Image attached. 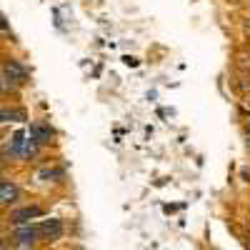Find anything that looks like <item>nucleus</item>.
Masks as SVG:
<instances>
[{"mask_svg": "<svg viewBox=\"0 0 250 250\" xmlns=\"http://www.w3.org/2000/svg\"><path fill=\"white\" fill-rule=\"evenodd\" d=\"M53 178H60V170H55V168H45V170H40V173H38V180H53Z\"/></svg>", "mask_w": 250, "mask_h": 250, "instance_id": "obj_8", "label": "nucleus"}, {"mask_svg": "<svg viewBox=\"0 0 250 250\" xmlns=\"http://www.w3.org/2000/svg\"><path fill=\"white\" fill-rule=\"evenodd\" d=\"M43 215H45L43 208L28 205V208H20V210H13L10 213V223L13 225H28L30 220H38V218H43Z\"/></svg>", "mask_w": 250, "mask_h": 250, "instance_id": "obj_1", "label": "nucleus"}, {"mask_svg": "<svg viewBox=\"0 0 250 250\" xmlns=\"http://www.w3.org/2000/svg\"><path fill=\"white\" fill-rule=\"evenodd\" d=\"M38 145H45V143H50L53 140V128L48 123H43V120H35L33 125H30V133H28Z\"/></svg>", "mask_w": 250, "mask_h": 250, "instance_id": "obj_5", "label": "nucleus"}, {"mask_svg": "<svg viewBox=\"0 0 250 250\" xmlns=\"http://www.w3.org/2000/svg\"><path fill=\"white\" fill-rule=\"evenodd\" d=\"M3 78L8 80V83H15V85H23V83L28 80V70L20 65L18 60H5V65H3Z\"/></svg>", "mask_w": 250, "mask_h": 250, "instance_id": "obj_2", "label": "nucleus"}, {"mask_svg": "<svg viewBox=\"0 0 250 250\" xmlns=\"http://www.w3.org/2000/svg\"><path fill=\"white\" fill-rule=\"evenodd\" d=\"M8 88H10V83H8L5 78H0V93H5Z\"/></svg>", "mask_w": 250, "mask_h": 250, "instance_id": "obj_9", "label": "nucleus"}, {"mask_svg": "<svg viewBox=\"0 0 250 250\" xmlns=\"http://www.w3.org/2000/svg\"><path fill=\"white\" fill-rule=\"evenodd\" d=\"M15 240H18V245L20 248H30V245H35L38 240H40V235H38V228L35 225H18V233H15Z\"/></svg>", "mask_w": 250, "mask_h": 250, "instance_id": "obj_4", "label": "nucleus"}, {"mask_svg": "<svg viewBox=\"0 0 250 250\" xmlns=\"http://www.w3.org/2000/svg\"><path fill=\"white\" fill-rule=\"evenodd\" d=\"M35 228H38L40 240H58V238L62 235V223H60V220H55V218L43 220V223L35 225Z\"/></svg>", "mask_w": 250, "mask_h": 250, "instance_id": "obj_3", "label": "nucleus"}, {"mask_svg": "<svg viewBox=\"0 0 250 250\" xmlns=\"http://www.w3.org/2000/svg\"><path fill=\"white\" fill-rule=\"evenodd\" d=\"M20 198V190L15 183H8V180H0V205H10Z\"/></svg>", "mask_w": 250, "mask_h": 250, "instance_id": "obj_6", "label": "nucleus"}, {"mask_svg": "<svg viewBox=\"0 0 250 250\" xmlns=\"http://www.w3.org/2000/svg\"><path fill=\"white\" fill-rule=\"evenodd\" d=\"M248 143H250V135H248Z\"/></svg>", "mask_w": 250, "mask_h": 250, "instance_id": "obj_12", "label": "nucleus"}, {"mask_svg": "<svg viewBox=\"0 0 250 250\" xmlns=\"http://www.w3.org/2000/svg\"><path fill=\"white\" fill-rule=\"evenodd\" d=\"M0 250H5V243L3 240H0Z\"/></svg>", "mask_w": 250, "mask_h": 250, "instance_id": "obj_11", "label": "nucleus"}, {"mask_svg": "<svg viewBox=\"0 0 250 250\" xmlns=\"http://www.w3.org/2000/svg\"><path fill=\"white\" fill-rule=\"evenodd\" d=\"M248 250H250V245H248Z\"/></svg>", "mask_w": 250, "mask_h": 250, "instance_id": "obj_13", "label": "nucleus"}, {"mask_svg": "<svg viewBox=\"0 0 250 250\" xmlns=\"http://www.w3.org/2000/svg\"><path fill=\"white\" fill-rule=\"evenodd\" d=\"M25 110L23 108H3L0 110V123H23Z\"/></svg>", "mask_w": 250, "mask_h": 250, "instance_id": "obj_7", "label": "nucleus"}, {"mask_svg": "<svg viewBox=\"0 0 250 250\" xmlns=\"http://www.w3.org/2000/svg\"><path fill=\"white\" fill-rule=\"evenodd\" d=\"M0 30H8V23H5V18L0 15Z\"/></svg>", "mask_w": 250, "mask_h": 250, "instance_id": "obj_10", "label": "nucleus"}]
</instances>
